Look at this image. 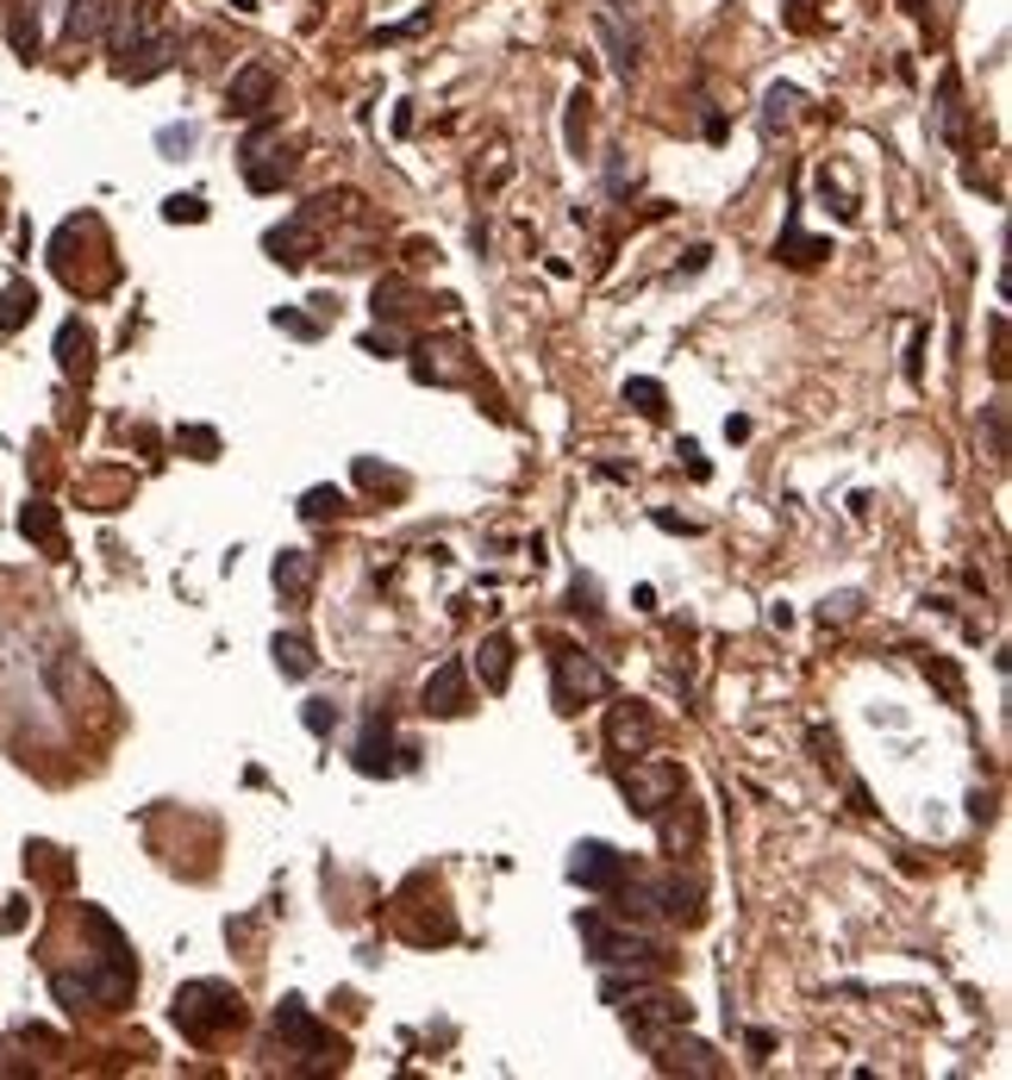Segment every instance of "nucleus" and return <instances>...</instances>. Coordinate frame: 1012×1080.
<instances>
[{
	"label": "nucleus",
	"mask_w": 1012,
	"mask_h": 1080,
	"mask_svg": "<svg viewBox=\"0 0 1012 1080\" xmlns=\"http://www.w3.org/2000/svg\"><path fill=\"white\" fill-rule=\"evenodd\" d=\"M176 1030L188 1037V1043H213L219 1030H231L238 1018H244V1000H238V987H226V980H188L176 993Z\"/></svg>",
	"instance_id": "f257e3e1"
},
{
	"label": "nucleus",
	"mask_w": 1012,
	"mask_h": 1080,
	"mask_svg": "<svg viewBox=\"0 0 1012 1080\" xmlns=\"http://www.w3.org/2000/svg\"><path fill=\"white\" fill-rule=\"evenodd\" d=\"M575 930H582V943L594 950V962L600 968H637V975H657L662 962V943H650V937H637V930H612L600 912H582L575 918Z\"/></svg>",
	"instance_id": "f03ea898"
},
{
	"label": "nucleus",
	"mask_w": 1012,
	"mask_h": 1080,
	"mask_svg": "<svg viewBox=\"0 0 1012 1080\" xmlns=\"http://www.w3.org/2000/svg\"><path fill=\"white\" fill-rule=\"evenodd\" d=\"M413 744H401L394 750V737H388V719H369V730H363V744L351 750V762L363 768V775H401V768H413Z\"/></svg>",
	"instance_id": "7ed1b4c3"
},
{
	"label": "nucleus",
	"mask_w": 1012,
	"mask_h": 1080,
	"mask_svg": "<svg viewBox=\"0 0 1012 1080\" xmlns=\"http://www.w3.org/2000/svg\"><path fill=\"white\" fill-rule=\"evenodd\" d=\"M569 880H582L594 893H612L619 880H625V855L612 850V843H575L569 855Z\"/></svg>",
	"instance_id": "20e7f679"
},
{
	"label": "nucleus",
	"mask_w": 1012,
	"mask_h": 1080,
	"mask_svg": "<svg viewBox=\"0 0 1012 1080\" xmlns=\"http://www.w3.org/2000/svg\"><path fill=\"white\" fill-rule=\"evenodd\" d=\"M594 694H607V675H600L587 656L575 662V650H562L557 656V706H562V712H575V706L594 700Z\"/></svg>",
	"instance_id": "39448f33"
},
{
	"label": "nucleus",
	"mask_w": 1012,
	"mask_h": 1080,
	"mask_svg": "<svg viewBox=\"0 0 1012 1080\" xmlns=\"http://www.w3.org/2000/svg\"><path fill=\"white\" fill-rule=\"evenodd\" d=\"M426 712H438V719H463V712H469V675H463V662H444V669H431V681H426Z\"/></svg>",
	"instance_id": "423d86ee"
},
{
	"label": "nucleus",
	"mask_w": 1012,
	"mask_h": 1080,
	"mask_svg": "<svg viewBox=\"0 0 1012 1080\" xmlns=\"http://www.w3.org/2000/svg\"><path fill=\"white\" fill-rule=\"evenodd\" d=\"M276 1037H281V1043H294V1050H306V1055L331 1050V1037L313 1025V1018H306L301 1000H281V1005H276Z\"/></svg>",
	"instance_id": "0eeeda50"
},
{
	"label": "nucleus",
	"mask_w": 1012,
	"mask_h": 1080,
	"mask_svg": "<svg viewBox=\"0 0 1012 1080\" xmlns=\"http://www.w3.org/2000/svg\"><path fill=\"white\" fill-rule=\"evenodd\" d=\"M226 101H231V113H263V106L276 101V76H269L263 63H251V69H238V76H231Z\"/></svg>",
	"instance_id": "6e6552de"
},
{
	"label": "nucleus",
	"mask_w": 1012,
	"mask_h": 1080,
	"mask_svg": "<svg viewBox=\"0 0 1012 1080\" xmlns=\"http://www.w3.org/2000/svg\"><path fill=\"white\" fill-rule=\"evenodd\" d=\"M625 1018H632V1030L650 1043L662 1025H687V1000H669V993H657V1000H637L625 1005Z\"/></svg>",
	"instance_id": "1a4fd4ad"
},
{
	"label": "nucleus",
	"mask_w": 1012,
	"mask_h": 1080,
	"mask_svg": "<svg viewBox=\"0 0 1012 1080\" xmlns=\"http://www.w3.org/2000/svg\"><path fill=\"white\" fill-rule=\"evenodd\" d=\"M313 575H319V556H306V550H281L276 556V594L281 600H306Z\"/></svg>",
	"instance_id": "9d476101"
},
{
	"label": "nucleus",
	"mask_w": 1012,
	"mask_h": 1080,
	"mask_svg": "<svg viewBox=\"0 0 1012 1080\" xmlns=\"http://www.w3.org/2000/svg\"><path fill=\"white\" fill-rule=\"evenodd\" d=\"M476 669H481V681H488V694H506V681H513V637H506V631L481 637Z\"/></svg>",
	"instance_id": "9b49d317"
},
{
	"label": "nucleus",
	"mask_w": 1012,
	"mask_h": 1080,
	"mask_svg": "<svg viewBox=\"0 0 1012 1080\" xmlns=\"http://www.w3.org/2000/svg\"><path fill=\"white\" fill-rule=\"evenodd\" d=\"M56 356H63V369H69L76 381L94 369V363H88V356H94V338H88V326H81V319H69V326L56 331Z\"/></svg>",
	"instance_id": "f8f14e48"
},
{
	"label": "nucleus",
	"mask_w": 1012,
	"mask_h": 1080,
	"mask_svg": "<svg viewBox=\"0 0 1012 1080\" xmlns=\"http://www.w3.org/2000/svg\"><path fill=\"white\" fill-rule=\"evenodd\" d=\"M269 650H276V669H281L288 681H306V675H313V662H319V656H313V644H306L301 631H288V637H276Z\"/></svg>",
	"instance_id": "ddd939ff"
},
{
	"label": "nucleus",
	"mask_w": 1012,
	"mask_h": 1080,
	"mask_svg": "<svg viewBox=\"0 0 1012 1080\" xmlns=\"http://www.w3.org/2000/svg\"><path fill=\"white\" fill-rule=\"evenodd\" d=\"M20 531H26V537H38L45 550H56V556H63V525H56V512H51L45 500H31L26 512H20Z\"/></svg>",
	"instance_id": "4468645a"
},
{
	"label": "nucleus",
	"mask_w": 1012,
	"mask_h": 1080,
	"mask_svg": "<svg viewBox=\"0 0 1012 1080\" xmlns=\"http://www.w3.org/2000/svg\"><path fill=\"white\" fill-rule=\"evenodd\" d=\"M269 251H276V263H288V269H301L306 256H313V238H306V219H294V226L269 231Z\"/></svg>",
	"instance_id": "2eb2a0df"
},
{
	"label": "nucleus",
	"mask_w": 1012,
	"mask_h": 1080,
	"mask_svg": "<svg viewBox=\"0 0 1012 1080\" xmlns=\"http://www.w3.org/2000/svg\"><path fill=\"white\" fill-rule=\"evenodd\" d=\"M31 306H38V294H31L26 281H13V288L0 294V326H7V331H20V326L31 319Z\"/></svg>",
	"instance_id": "dca6fc26"
},
{
	"label": "nucleus",
	"mask_w": 1012,
	"mask_h": 1080,
	"mask_svg": "<svg viewBox=\"0 0 1012 1080\" xmlns=\"http://www.w3.org/2000/svg\"><path fill=\"white\" fill-rule=\"evenodd\" d=\"M625 401H632L644 419H662V412H669V394H662V381H644V376L625 381Z\"/></svg>",
	"instance_id": "f3484780"
},
{
	"label": "nucleus",
	"mask_w": 1012,
	"mask_h": 1080,
	"mask_svg": "<svg viewBox=\"0 0 1012 1080\" xmlns=\"http://www.w3.org/2000/svg\"><path fill=\"white\" fill-rule=\"evenodd\" d=\"M106 20V0H76V13H69V38H94Z\"/></svg>",
	"instance_id": "a211bd4d"
},
{
	"label": "nucleus",
	"mask_w": 1012,
	"mask_h": 1080,
	"mask_svg": "<svg viewBox=\"0 0 1012 1080\" xmlns=\"http://www.w3.org/2000/svg\"><path fill=\"white\" fill-rule=\"evenodd\" d=\"M13 51L38 56V13L31 7H13Z\"/></svg>",
	"instance_id": "6ab92c4d"
},
{
	"label": "nucleus",
	"mask_w": 1012,
	"mask_h": 1080,
	"mask_svg": "<svg viewBox=\"0 0 1012 1080\" xmlns=\"http://www.w3.org/2000/svg\"><path fill=\"white\" fill-rule=\"evenodd\" d=\"M775 251H787V263H819V256H825V244H819V238H800V226H787Z\"/></svg>",
	"instance_id": "aec40b11"
},
{
	"label": "nucleus",
	"mask_w": 1012,
	"mask_h": 1080,
	"mask_svg": "<svg viewBox=\"0 0 1012 1080\" xmlns=\"http://www.w3.org/2000/svg\"><path fill=\"white\" fill-rule=\"evenodd\" d=\"M937 126L962 138V94H957V76H944V113H937Z\"/></svg>",
	"instance_id": "412c9836"
},
{
	"label": "nucleus",
	"mask_w": 1012,
	"mask_h": 1080,
	"mask_svg": "<svg viewBox=\"0 0 1012 1080\" xmlns=\"http://www.w3.org/2000/svg\"><path fill=\"white\" fill-rule=\"evenodd\" d=\"M301 512H306V519H326V512H344V494H338V487H313V494L301 500Z\"/></svg>",
	"instance_id": "4be33fe9"
},
{
	"label": "nucleus",
	"mask_w": 1012,
	"mask_h": 1080,
	"mask_svg": "<svg viewBox=\"0 0 1012 1080\" xmlns=\"http://www.w3.org/2000/svg\"><path fill=\"white\" fill-rule=\"evenodd\" d=\"M301 719H306V730H313V737H326V730L338 725V706H331V700H306Z\"/></svg>",
	"instance_id": "5701e85b"
},
{
	"label": "nucleus",
	"mask_w": 1012,
	"mask_h": 1080,
	"mask_svg": "<svg viewBox=\"0 0 1012 1080\" xmlns=\"http://www.w3.org/2000/svg\"><path fill=\"white\" fill-rule=\"evenodd\" d=\"M163 219H206V206H201V194H176V201L163 206Z\"/></svg>",
	"instance_id": "b1692460"
},
{
	"label": "nucleus",
	"mask_w": 1012,
	"mask_h": 1080,
	"mask_svg": "<svg viewBox=\"0 0 1012 1080\" xmlns=\"http://www.w3.org/2000/svg\"><path fill=\"white\" fill-rule=\"evenodd\" d=\"M987 437H994V456H1007V412H1000V401L987 406Z\"/></svg>",
	"instance_id": "393cba45"
},
{
	"label": "nucleus",
	"mask_w": 1012,
	"mask_h": 1080,
	"mask_svg": "<svg viewBox=\"0 0 1012 1080\" xmlns=\"http://www.w3.org/2000/svg\"><path fill=\"white\" fill-rule=\"evenodd\" d=\"M181 444H188V450H201V462H206L213 450H219V437H213V431H201V425H188V431H181Z\"/></svg>",
	"instance_id": "a878e982"
},
{
	"label": "nucleus",
	"mask_w": 1012,
	"mask_h": 1080,
	"mask_svg": "<svg viewBox=\"0 0 1012 1080\" xmlns=\"http://www.w3.org/2000/svg\"><path fill=\"white\" fill-rule=\"evenodd\" d=\"M156 144H163V151H188V144H194V126H163Z\"/></svg>",
	"instance_id": "bb28decb"
},
{
	"label": "nucleus",
	"mask_w": 1012,
	"mask_h": 1080,
	"mask_svg": "<svg viewBox=\"0 0 1012 1080\" xmlns=\"http://www.w3.org/2000/svg\"><path fill=\"white\" fill-rule=\"evenodd\" d=\"M276 326H288L294 338H319V326H313V319H301V313H276Z\"/></svg>",
	"instance_id": "cd10ccee"
}]
</instances>
